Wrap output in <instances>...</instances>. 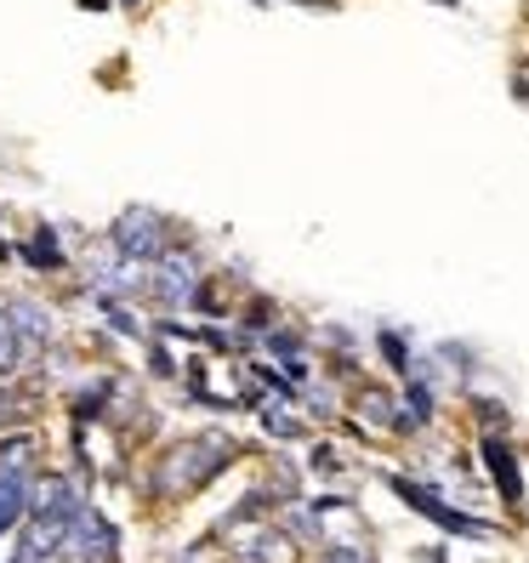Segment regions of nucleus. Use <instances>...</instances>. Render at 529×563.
<instances>
[{
	"label": "nucleus",
	"mask_w": 529,
	"mask_h": 563,
	"mask_svg": "<svg viewBox=\"0 0 529 563\" xmlns=\"http://www.w3.org/2000/svg\"><path fill=\"white\" fill-rule=\"evenodd\" d=\"M296 7H308V12H337V0H296Z\"/></svg>",
	"instance_id": "obj_28"
},
{
	"label": "nucleus",
	"mask_w": 529,
	"mask_h": 563,
	"mask_svg": "<svg viewBox=\"0 0 529 563\" xmlns=\"http://www.w3.org/2000/svg\"><path fill=\"white\" fill-rule=\"evenodd\" d=\"M143 376L154 382V387H183V358H177V347L172 342H143Z\"/></svg>",
	"instance_id": "obj_21"
},
{
	"label": "nucleus",
	"mask_w": 529,
	"mask_h": 563,
	"mask_svg": "<svg viewBox=\"0 0 529 563\" xmlns=\"http://www.w3.org/2000/svg\"><path fill=\"white\" fill-rule=\"evenodd\" d=\"M125 371H80L69 387H63V410H69V427H80V433H91V427H109L120 399H125Z\"/></svg>",
	"instance_id": "obj_6"
},
{
	"label": "nucleus",
	"mask_w": 529,
	"mask_h": 563,
	"mask_svg": "<svg viewBox=\"0 0 529 563\" xmlns=\"http://www.w3.org/2000/svg\"><path fill=\"white\" fill-rule=\"evenodd\" d=\"M371 353H376V364L387 371V382H410V371H416V336L405 324H376L371 330Z\"/></svg>",
	"instance_id": "obj_13"
},
{
	"label": "nucleus",
	"mask_w": 529,
	"mask_h": 563,
	"mask_svg": "<svg viewBox=\"0 0 529 563\" xmlns=\"http://www.w3.org/2000/svg\"><path fill=\"white\" fill-rule=\"evenodd\" d=\"M296 410H302L313 427H337L342 416H348V387L342 382H330L324 371L302 387V405H296Z\"/></svg>",
	"instance_id": "obj_15"
},
{
	"label": "nucleus",
	"mask_w": 529,
	"mask_h": 563,
	"mask_svg": "<svg viewBox=\"0 0 529 563\" xmlns=\"http://www.w3.org/2000/svg\"><path fill=\"white\" fill-rule=\"evenodd\" d=\"M18 262L35 279H69L80 251H69V234H63V222H35L29 234L18 240Z\"/></svg>",
	"instance_id": "obj_11"
},
{
	"label": "nucleus",
	"mask_w": 529,
	"mask_h": 563,
	"mask_svg": "<svg viewBox=\"0 0 529 563\" xmlns=\"http://www.w3.org/2000/svg\"><path fill=\"white\" fill-rule=\"evenodd\" d=\"M262 358H274V364H296V358H313V330L302 324H290L279 319L268 336H262Z\"/></svg>",
	"instance_id": "obj_19"
},
{
	"label": "nucleus",
	"mask_w": 529,
	"mask_h": 563,
	"mask_svg": "<svg viewBox=\"0 0 529 563\" xmlns=\"http://www.w3.org/2000/svg\"><path fill=\"white\" fill-rule=\"evenodd\" d=\"M222 552H228V563H308V552L285 536L279 518L245 523V529H234V536H222Z\"/></svg>",
	"instance_id": "obj_9"
},
{
	"label": "nucleus",
	"mask_w": 529,
	"mask_h": 563,
	"mask_svg": "<svg viewBox=\"0 0 529 563\" xmlns=\"http://www.w3.org/2000/svg\"><path fill=\"white\" fill-rule=\"evenodd\" d=\"M416 563H450V552H444V547H421Z\"/></svg>",
	"instance_id": "obj_26"
},
{
	"label": "nucleus",
	"mask_w": 529,
	"mask_h": 563,
	"mask_svg": "<svg viewBox=\"0 0 529 563\" xmlns=\"http://www.w3.org/2000/svg\"><path fill=\"white\" fill-rule=\"evenodd\" d=\"M371 342L365 336H359V330L353 324H342V319H324L319 330H313V353L324 358V353H365Z\"/></svg>",
	"instance_id": "obj_23"
},
{
	"label": "nucleus",
	"mask_w": 529,
	"mask_h": 563,
	"mask_svg": "<svg viewBox=\"0 0 529 563\" xmlns=\"http://www.w3.org/2000/svg\"><path fill=\"white\" fill-rule=\"evenodd\" d=\"M308 563H376L365 536H330L319 552H308Z\"/></svg>",
	"instance_id": "obj_24"
},
{
	"label": "nucleus",
	"mask_w": 529,
	"mask_h": 563,
	"mask_svg": "<svg viewBox=\"0 0 529 563\" xmlns=\"http://www.w3.org/2000/svg\"><path fill=\"white\" fill-rule=\"evenodd\" d=\"M439 393H444V387L421 382V376L399 382V399H405V410H410V421L421 427V433H433V427H439Z\"/></svg>",
	"instance_id": "obj_20"
},
{
	"label": "nucleus",
	"mask_w": 529,
	"mask_h": 563,
	"mask_svg": "<svg viewBox=\"0 0 529 563\" xmlns=\"http://www.w3.org/2000/svg\"><path fill=\"white\" fill-rule=\"evenodd\" d=\"M63 563H125V529L97 501H86V512L69 529V547H63Z\"/></svg>",
	"instance_id": "obj_8"
},
{
	"label": "nucleus",
	"mask_w": 529,
	"mask_h": 563,
	"mask_svg": "<svg viewBox=\"0 0 529 563\" xmlns=\"http://www.w3.org/2000/svg\"><path fill=\"white\" fill-rule=\"evenodd\" d=\"M473 455H478L484 484L502 495V507H507V512H524V507H529V473H524V455H518L513 433H478Z\"/></svg>",
	"instance_id": "obj_7"
},
{
	"label": "nucleus",
	"mask_w": 529,
	"mask_h": 563,
	"mask_svg": "<svg viewBox=\"0 0 529 563\" xmlns=\"http://www.w3.org/2000/svg\"><path fill=\"white\" fill-rule=\"evenodd\" d=\"M80 12H109V7H120V0H75Z\"/></svg>",
	"instance_id": "obj_27"
},
{
	"label": "nucleus",
	"mask_w": 529,
	"mask_h": 563,
	"mask_svg": "<svg viewBox=\"0 0 529 563\" xmlns=\"http://www.w3.org/2000/svg\"><path fill=\"white\" fill-rule=\"evenodd\" d=\"M91 313L103 319V330H109L114 342H137V347L148 342V319H143L137 308H131V302H114V296H97Z\"/></svg>",
	"instance_id": "obj_18"
},
{
	"label": "nucleus",
	"mask_w": 529,
	"mask_h": 563,
	"mask_svg": "<svg viewBox=\"0 0 529 563\" xmlns=\"http://www.w3.org/2000/svg\"><path fill=\"white\" fill-rule=\"evenodd\" d=\"M46 467L52 461H46V444L35 427L0 433V541H18V529L35 512V489H41Z\"/></svg>",
	"instance_id": "obj_3"
},
{
	"label": "nucleus",
	"mask_w": 529,
	"mask_h": 563,
	"mask_svg": "<svg viewBox=\"0 0 529 563\" xmlns=\"http://www.w3.org/2000/svg\"><path fill=\"white\" fill-rule=\"evenodd\" d=\"M279 523H285V536L302 547V552H319V547L330 541V523L319 518L313 501H290V507H279Z\"/></svg>",
	"instance_id": "obj_17"
},
{
	"label": "nucleus",
	"mask_w": 529,
	"mask_h": 563,
	"mask_svg": "<svg viewBox=\"0 0 529 563\" xmlns=\"http://www.w3.org/2000/svg\"><path fill=\"white\" fill-rule=\"evenodd\" d=\"M206 279H211L206 251L194 245V240H177V245L148 268V302H154V313H188L194 296L206 290Z\"/></svg>",
	"instance_id": "obj_5"
},
{
	"label": "nucleus",
	"mask_w": 529,
	"mask_h": 563,
	"mask_svg": "<svg viewBox=\"0 0 529 563\" xmlns=\"http://www.w3.org/2000/svg\"><path fill=\"white\" fill-rule=\"evenodd\" d=\"M262 484L274 489V501L290 507V501H308V461H296L290 450H268L262 455Z\"/></svg>",
	"instance_id": "obj_14"
},
{
	"label": "nucleus",
	"mask_w": 529,
	"mask_h": 563,
	"mask_svg": "<svg viewBox=\"0 0 529 563\" xmlns=\"http://www.w3.org/2000/svg\"><path fill=\"white\" fill-rule=\"evenodd\" d=\"M433 7H461V0H433Z\"/></svg>",
	"instance_id": "obj_30"
},
{
	"label": "nucleus",
	"mask_w": 529,
	"mask_h": 563,
	"mask_svg": "<svg viewBox=\"0 0 529 563\" xmlns=\"http://www.w3.org/2000/svg\"><path fill=\"white\" fill-rule=\"evenodd\" d=\"M302 461H308V478H319V484H342L348 478V455H342L337 439H313Z\"/></svg>",
	"instance_id": "obj_22"
},
{
	"label": "nucleus",
	"mask_w": 529,
	"mask_h": 563,
	"mask_svg": "<svg viewBox=\"0 0 529 563\" xmlns=\"http://www.w3.org/2000/svg\"><path fill=\"white\" fill-rule=\"evenodd\" d=\"M251 455L256 444H245L228 427H188V433L159 439L143 467H131V501L148 512H177L188 501H200L217 478H228Z\"/></svg>",
	"instance_id": "obj_1"
},
{
	"label": "nucleus",
	"mask_w": 529,
	"mask_h": 563,
	"mask_svg": "<svg viewBox=\"0 0 529 563\" xmlns=\"http://www.w3.org/2000/svg\"><path fill=\"white\" fill-rule=\"evenodd\" d=\"M0 308L12 313V324H18V336L29 342V353H35V364L52 353V347H63V324H57V308L46 302V296H29V290H0Z\"/></svg>",
	"instance_id": "obj_10"
},
{
	"label": "nucleus",
	"mask_w": 529,
	"mask_h": 563,
	"mask_svg": "<svg viewBox=\"0 0 529 563\" xmlns=\"http://www.w3.org/2000/svg\"><path fill=\"white\" fill-rule=\"evenodd\" d=\"M148 7V0H120V12H143Z\"/></svg>",
	"instance_id": "obj_29"
},
{
	"label": "nucleus",
	"mask_w": 529,
	"mask_h": 563,
	"mask_svg": "<svg viewBox=\"0 0 529 563\" xmlns=\"http://www.w3.org/2000/svg\"><path fill=\"white\" fill-rule=\"evenodd\" d=\"M461 410H467L473 433H513V405L502 399V393L467 387V393H461Z\"/></svg>",
	"instance_id": "obj_16"
},
{
	"label": "nucleus",
	"mask_w": 529,
	"mask_h": 563,
	"mask_svg": "<svg viewBox=\"0 0 529 563\" xmlns=\"http://www.w3.org/2000/svg\"><path fill=\"white\" fill-rule=\"evenodd\" d=\"M103 240H109V245H114L125 262H137V268H154V262H159L165 251H172L177 240H188V234L177 228V217H172V211L131 200V206H120V211L109 217Z\"/></svg>",
	"instance_id": "obj_4"
},
{
	"label": "nucleus",
	"mask_w": 529,
	"mask_h": 563,
	"mask_svg": "<svg viewBox=\"0 0 529 563\" xmlns=\"http://www.w3.org/2000/svg\"><path fill=\"white\" fill-rule=\"evenodd\" d=\"M382 484L399 495V501H405L421 523H433L444 541H502V523H489V518H478V512H467V507H455V501H450V489H444V478L387 467Z\"/></svg>",
	"instance_id": "obj_2"
},
{
	"label": "nucleus",
	"mask_w": 529,
	"mask_h": 563,
	"mask_svg": "<svg viewBox=\"0 0 529 563\" xmlns=\"http://www.w3.org/2000/svg\"><path fill=\"white\" fill-rule=\"evenodd\" d=\"M256 433H262V444H268V450H308L319 439V427L296 405H274L268 399V405L256 410Z\"/></svg>",
	"instance_id": "obj_12"
},
{
	"label": "nucleus",
	"mask_w": 529,
	"mask_h": 563,
	"mask_svg": "<svg viewBox=\"0 0 529 563\" xmlns=\"http://www.w3.org/2000/svg\"><path fill=\"white\" fill-rule=\"evenodd\" d=\"M159 563H228V552H222V541H217L211 529H206V536H194V541H183L177 552H165Z\"/></svg>",
	"instance_id": "obj_25"
}]
</instances>
